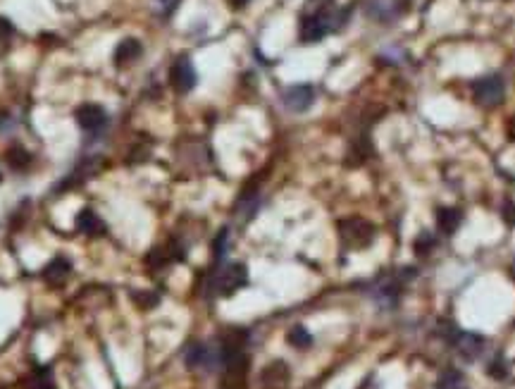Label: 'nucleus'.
<instances>
[{
	"label": "nucleus",
	"mask_w": 515,
	"mask_h": 389,
	"mask_svg": "<svg viewBox=\"0 0 515 389\" xmlns=\"http://www.w3.org/2000/svg\"><path fill=\"white\" fill-rule=\"evenodd\" d=\"M336 230H339V239L346 248H368L374 241V234H377L374 225L363 218L341 220V223L336 225Z\"/></svg>",
	"instance_id": "nucleus-1"
},
{
	"label": "nucleus",
	"mask_w": 515,
	"mask_h": 389,
	"mask_svg": "<svg viewBox=\"0 0 515 389\" xmlns=\"http://www.w3.org/2000/svg\"><path fill=\"white\" fill-rule=\"evenodd\" d=\"M249 282V273H246L244 263H229V266L219 268L213 277V289L217 296H232L244 284Z\"/></svg>",
	"instance_id": "nucleus-2"
},
{
	"label": "nucleus",
	"mask_w": 515,
	"mask_h": 389,
	"mask_svg": "<svg viewBox=\"0 0 515 389\" xmlns=\"http://www.w3.org/2000/svg\"><path fill=\"white\" fill-rule=\"evenodd\" d=\"M506 96V84L498 74H491V77H482L472 84V98H475L480 105L485 107H494L503 101Z\"/></svg>",
	"instance_id": "nucleus-3"
},
{
	"label": "nucleus",
	"mask_w": 515,
	"mask_h": 389,
	"mask_svg": "<svg viewBox=\"0 0 515 389\" xmlns=\"http://www.w3.org/2000/svg\"><path fill=\"white\" fill-rule=\"evenodd\" d=\"M196 82H198V74H196V67H193V62L186 55H179L174 62H172V67H170V84H172V89H174L177 94H189L193 86H196Z\"/></svg>",
	"instance_id": "nucleus-4"
},
{
	"label": "nucleus",
	"mask_w": 515,
	"mask_h": 389,
	"mask_svg": "<svg viewBox=\"0 0 515 389\" xmlns=\"http://www.w3.org/2000/svg\"><path fill=\"white\" fill-rule=\"evenodd\" d=\"M406 0H365V15L374 21H394L404 15Z\"/></svg>",
	"instance_id": "nucleus-5"
},
{
	"label": "nucleus",
	"mask_w": 515,
	"mask_h": 389,
	"mask_svg": "<svg viewBox=\"0 0 515 389\" xmlns=\"http://www.w3.org/2000/svg\"><path fill=\"white\" fill-rule=\"evenodd\" d=\"M282 101H284V107L291 112H305L313 107L315 103V89L308 84H296V86H289V89H284L282 94Z\"/></svg>",
	"instance_id": "nucleus-6"
},
{
	"label": "nucleus",
	"mask_w": 515,
	"mask_h": 389,
	"mask_svg": "<svg viewBox=\"0 0 515 389\" xmlns=\"http://www.w3.org/2000/svg\"><path fill=\"white\" fill-rule=\"evenodd\" d=\"M291 382V368L284 361H272L260 370V387L262 389H287Z\"/></svg>",
	"instance_id": "nucleus-7"
},
{
	"label": "nucleus",
	"mask_w": 515,
	"mask_h": 389,
	"mask_svg": "<svg viewBox=\"0 0 515 389\" xmlns=\"http://www.w3.org/2000/svg\"><path fill=\"white\" fill-rule=\"evenodd\" d=\"M74 117H77L79 127H82L84 132H91V134L100 132V129L107 124V112L100 105H93V103L79 105L77 112H74Z\"/></svg>",
	"instance_id": "nucleus-8"
},
{
	"label": "nucleus",
	"mask_w": 515,
	"mask_h": 389,
	"mask_svg": "<svg viewBox=\"0 0 515 389\" xmlns=\"http://www.w3.org/2000/svg\"><path fill=\"white\" fill-rule=\"evenodd\" d=\"M455 347L460 356H463L465 361H475L480 358L482 349H485V339L480 337V334H472V332H455L453 342H451Z\"/></svg>",
	"instance_id": "nucleus-9"
},
{
	"label": "nucleus",
	"mask_w": 515,
	"mask_h": 389,
	"mask_svg": "<svg viewBox=\"0 0 515 389\" xmlns=\"http://www.w3.org/2000/svg\"><path fill=\"white\" fill-rule=\"evenodd\" d=\"M69 273H72V263H69L64 256H57L48 263L46 270H43V279H46L51 287H62V284L69 279Z\"/></svg>",
	"instance_id": "nucleus-10"
},
{
	"label": "nucleus",
	"mask_w": 515,
	"mask_h": 389,
	"mask_svg": "<svg viewBox=\"0 0 515 389\" xmlns=\"http://www.w3.org/2000/svg\"><path fill=\"white\" fill-rule=\"evenodd\" d=\"M77 230L86 236H100L105 234V223L100 220V215L91 208H84L77 215Z\"/></svg>",
	"instance_id": "nucleus-11"
},
{
	"label": "nucleus",
	"mask_w": 515,
	"mask_h": 389,
	"mask_svg": "<svg viewBox=\"0 0 515 389\" xmlns=\"http://www.w3.org/2000/svg\"><path fill=\"white\" fill-rule=\"evenodd\" d=\"M141 53H143V48H141V43H138L136 39H125L117 46V51H115V62H117V67H125V64H132V62H136L138 58H141Z\"/></svg>",
	"instance_id": "nucleus-12"
},
{
	"label": "nucleus",
	"mask_w": 515,
	"mask_h": 389,
	"mask_svg": "<svg viewBox=\"0 0 515 389\" xmlns=\"http://www.w3.org/2000/svg\"><path fill=\"white\" fill-rule=\"evenodd\" d=\"M460 220H463V215H460L458 208H439L437 210V227L442 234L451 236L455 230H458Z\"/></svg>",
	"instance_id": "nucleus-13"
},
{
	"label": "nucleus",
	"mask_w": 515,
	"mask_h": 389,
	"mask_svg": "<svg viewBox=\"0 0 515 389\" xmlns=\"http://www.w3.org/2000/svg\"><path fill=\"white\" fill-rule=\"evenodd\" d=\"M5 160H8V165L12 167V170L21 172L31 165V153L26 148H21V146H10L8 153H5Z\"/></svg>",
	"instance_id": "nucleus-14"
},
{
	"label": "nucleus",
	"mask_w": 515,
	"mask_h": 389,
	"mask_svg": "<svg viewBox=\"0 0 515 389\" xmlns=\"http://www.w3.org/2000/svg\"><path fill=\"white\" fill-rule=\"evenodd\" d=\"M26 389H55V380H53L51 368L34 370V375L29 377V387Z\"/></svg>",
	"instance_id": "nucleus-15"
},
{
	"label": "nucleus",
	"mask_w": 515,
	"mask_h": 389,
	"mask_svg": "<svg viewBox=\"0 0 515 389\" xmlns=\"http://www.w3.org/2000/svg\"><path fill=\"white\" fill-rule=\"evenodd\" d=\"M287 342L291 344V347H296V349H308L310 344H313V337H310V332L303 325H296V327L289 329Z\"/></svg>",
	"instance_id": "nucleus-16"
},
{
	"label": "nucleus",
	"mask_w": 515,
	"mask_h": 389,
	"mask_svg": "<svg viewBox=\"0 0 515 389\" xmlns=\"http://www.w3.org/2000/svg\"><path fill=\"white\" fill-rule=\"evenodd\" d=\"M439 389H468V387H465V377L458 370H446L439 377Z\"/></svg>",
	"instance_id": "nucleus-17"
},
{
	"label": "nucleus",
	"mask_w": 515,
	"mask_h": 389,
	"mask_svg": "<svg viewBox=\"0 0 515 389\" xmlns=\"http://www.w3.org/2000/svg\"><path fill=\"white\" fill-rule=\"evenodd\" d=\"M132 299H134V304L141 308V311H148V308L160 304V296L155 294V291H134Z\"/></svg>",
	"instance_id": "nucleus-18"
},
{
	"label": "nucleus",
	"mask_w": 515,
	"mask_h": 389,
	"mask_svg": "<svg viewBox=\"0 0 515 389\" xmlns=\"http://www.w3.org/2000/svg\"><path fill=\"white\" fill-rule=\"evenodd\" d=\"M12 34H15L12 26L0 19V55H5V53L10 51V46H12Z\"/></svg>",
	"instance_id": "nucleus-19"
},
{
	"label": "nucleus",
	"mask_w": 515,
	"mask_h": 389,
	"mask_svg": "<svg viewBox=\"0 0 515 389\" xmlns=\"http://www.w3.org/2000/svg\"><path fill=\"white\" fill-rule=\"evenodd\" d=\"M432 248H434L432 234H429V232H422V234L417 236V241H415V253H420V256H427Z\"/></svg>",
	"instance_id": "nucleus-20"
},
{
	"label": "nucleus",
	"mask_w": 515,
	"mask_h": 389,
	"mask_svg": "<svg viewBox=\"0 0 515 389\" xmlns=\"http://www.w3.org/2000/svg\"><path fill=\"white\" fill-rule=\"evenodd\" d=\"M224 251H227V230H222L215 241V261H222Z\"/></svg>",
	"instance_id": "nucleus-21"
},
{
	"label": "nucleus",
	"mask_w": 515,
	"mask_h": 389,
	"mask_svg": "<svg viewBox=\"0 0 515 389\" xmlns=\"http://www.w3.org/2000/svg\"><path fill=\"white\" fill-rule=\"evenodd\" d=\"M506 365L501 363V361H494V363L489 365V375L496 377V380H501V377H506Z\"/></svg>",
	"instance_id": "nucleus-22"
},
{
	"label": "nucleus",
	"mask_w": 515,
	"mask_h": 389,
	"mask_svg": "<svg viewBox=\"0 0 515 389\" xmlns=\"http://www.w3.org/2000/svg\"><path fill=\"white\" fill-rule=\"evenodd\" d=\"M503 220H506L508 225H515V205L513 203L503 205Z\"/></svg>",
	"instance_id": "nucleus-23"
},
{
	"label": "nucleus",
	"mask_w": 515,
	"mask_h": 389,
	"mask_svg": "<svg viewBox=\"0 0 515 389\" xmlns=\"http://www.w3.org/2000/svg\"><path fill=\"white\" fill-rule=\"evenodd\" d=\"M222 389H244V380H239V377H224Z\"/></svg>",
	"instance_id": "nucleus-24"
},
{
	"label": "nucleus",
	"mask_w": 515,
	"mask_h": 389,
	"mask_svg": "<svg viewBox=\"0 0 515 389\" xmlns=\"http://www.w3.org/2000/svg\"><path fill=\"white\" fill-rule=\"evenodd\" d=\"M153 3H155V8H158L160 12H170V10L174 8L177 0H153Z\"/></svg>",
	"instance_id": "nucleus-25"
},
{
	"label": "nucleus",
	"mask_w": 515,
	"mask_h": 389,
	"mask_svg": "<svg viewBox=\"0 0 515 389\" xmlns=\"http://www.w3.org/2000/svg\"><path fill=\"white\" fill-rule=\"evenodd\" d=\"M229 3H232L234 8H244V5H246V0H229Z\"/></svg>",
	"instance_id": "nucleus-26"
},
{
	"label": "nucleus",
	"mask_w": 515,
	"mask_h": 389,
	"mask_svg": "<svg viewBox=\"0 0 515 389\" xmlns=\"http://www.w3.org/2000/svg\"><path fill=\"white\" fill-rule=\"evenodd\" d=\"M513 275H515V263H513Z\"/></svg>",
	"instance_id": "nucleus-27"
}]
</instances>
